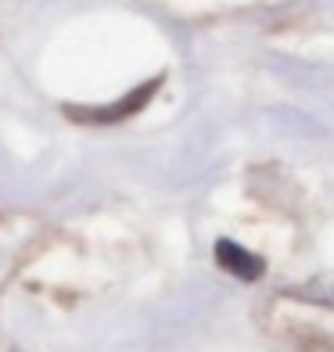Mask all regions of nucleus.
Listing matches in <instances>:
<instances>
[{
    "label": "nucleus",
    "mask_w": 334,
    "mask_h": 352,
    "mask_svg": "<svg viewBox=\"0 0 334 352\" xmlns=\"http://www.w3.org/2000/svg\"><path fill=\"white\" fill-rule=\"evenodd\" d=\"M216 263L227 270V274H234V277H241V280H259L263 277V259L256 252H248V248H241L237 241H216Z\"/></svg>",
    "instance_id": "f257e3e1"
},
{
    "label": "nucleus",
    "mask_w": 334,
    "mask_h": 352,
    "mask_svg": "<svg viewBox=\"0 0 334 352\" xmlns=\"http://www.w3.org/2000/svg\"><path fill=\"white\" fill-rule=\"evenodd\" d=\"M158 90V79H151V83H144L137 94H130V98H122L115 108H98V111H72V116L79 119H93V122H119L122 116H133V111L144 104V98H151V94Z\"/></svg>",
    "instance_id": "f03ea898"
}]
</instances>
